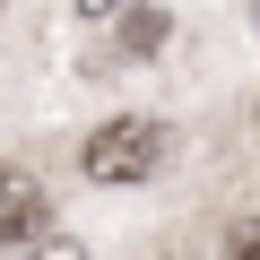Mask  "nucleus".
<instances>
[{"label": "nucleus", "instance_id": "f257e3e1", "mask_svg": "<svg viewBox=\"0 0 260 260\" xmlns=\"http://www.w3.org/2000/svg\"><path fill=\"white\" fill-rule=\"evenodd\" d=\"M78 165H87V182H148V174L165 165V121H156V113H113V121H95L87 148H78Z\"/></svg>", "mask_w": 260, "mask_h": 260}, {"label": "nucleus", "instance_id": "f03ea898", "mask_svg": "<svg viewBox=\"0 0 260 260\" xmlns=\"http://www.w3.org/2000/svg\"><path fill=\"white\" fill-rule=\"evenodd\" d=\"M78 35H87V70H130L165 52L174 18L165 9H78Z\"/></svg>", "mask_w": 260, "mask_h": 260}, {"label": "nucleus", "instance_id": "7ed1b4c3", "mask_svg": "<svg viewBox=\"0 0 260 260\" xmlns=\"http://www.w3.org/2000/svg\"><path fill=\"white\" fill-rule=\"evenodd\" d=\"M44 225H52V200H44V182H35L26 165H0V251H26V243H44Z\"/></svg>", "mask_w": 260, "mask_h": 260}, {"label": "nucleus", "instance_id": "20e7f679", "mask_svg": "<svg viewBox=\"0 0 260 260\" xmlns=\"http://www.w3.org/2000/svg\"><path fill=\"white\" fill-rule=\"evenodd\" d=\"M18 260H87V243H70V234H44V243H26Z\"/></svg>", "mask_w": 260, "mask_h": 260}, {"label": "nucleus", "instance_id": "39448f33", "mask_svg": "<svg viewBox=\"0 0 260 260\" xmlns=\"http://www.w3.org/2000/svg\"><path fill=\"white\" fill-rule=\"evenodd\" d=\"M225 260H260V225H234V243H225Z\"/></svg>", "mask_w": 260, "mask_h": 260}]
</instances>
